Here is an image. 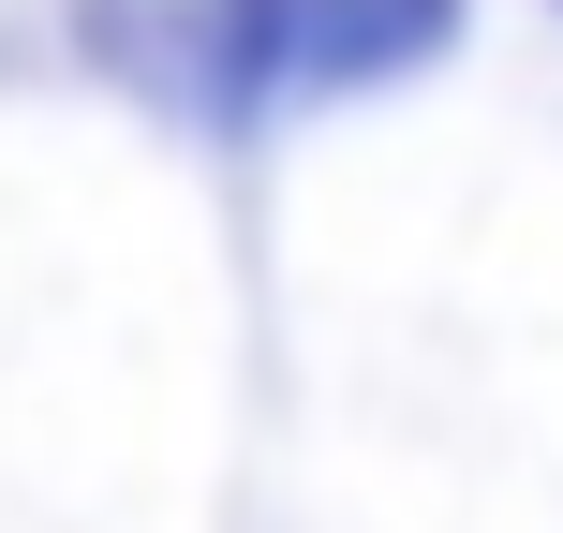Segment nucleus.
<instances>
[{
	"label": "nucleus",
	"instance_id": "obj_1",
	"mask_svg": "<svg viewBox=\"0 0 563 533\" xmlns=\"http://www.w3.org/2000/svg\"><path fill=\"white\" fill-rule=\"evenodd\" d=\"M223 45L267 89H386L460 45V0H223Z\"/></svg>",
	"mask_w": 563,
	"mask_h": 533
}]
</instances>
